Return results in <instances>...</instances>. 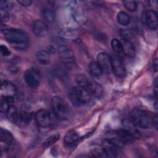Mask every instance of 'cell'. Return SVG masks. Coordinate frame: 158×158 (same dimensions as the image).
<instances>
[{
	"instance_id": "cell-6",
	"label": "cell",
	"mask_w": 158,
	"mask_h": 158,
	"mask_svg": "<svg viewBox=\"0 0 158 158\" xmlns=\"http://www.w3.org/2000/svg\"><path fill=\"white\" fill-rule=\"evenodd\" d=\"M23 77L25 83L30 88H35L38 87L40 83V73L36 69H28L24 73Z\"/></svg>"
},
{
	"instance_id": "cell-25",
	"label": "cell",
	"mask_w": 158,
	"mask_h": 158,
	"mask_svg": "<svg viewBox=\"0 0 158 158\" xmlns=\"http://www.w3.org/2000/svg\"><path fill=\"white\" fill-rule=\"evenodd\" d=\"M65 65H57L54 69V74L58 77L61 79H65L67 77V72L65 70Z\"/></svg>"
},
{
	"instance_id": "cell-14",
	"label": "cell",
	"mask_w": 158,
	"mask_h": 158,
	"mask_svg": "<svg viewBox=\"0 0 158 158\" xmlns=\"http://www.w3.org/2000/svg\"><path fill=\"white\" fill-rule=\"evenodd\" d=\"M32 117L31 114L27 110L22 109L18 111L17 117L14 123L20 127H24L27 126L31 121Z\"/></svg>"
},
{
	"instance_id": "cell-12",
	"label": "cell",
	"mask_w": 158,
	"mask_h": 158,
	"mask_svg": "<svg viewBox=\"0 0 158 158\" xmlns=\"http://www.w3.org/2000/svg\"><path fill=\"white\" fill-rule=\"evenodd\" d=\"M120 149L112 144L107 139H105L102 143V152L103 157H115L118 153V149Z\"/></svg>"
},
{
	"instance_id": "cell-4",
	"label": "cell",
	"mask_w": 158,
	"mask_h": 158,
	"mask_svg": "<svg viewBox=\"0 0 158 158\" xmlns=\"http://www.w3.org/2000/svg\"><path fill=\"white\" fill-rule=\"evenodd\" d=\"M59 57L67 68H71L75 64V55L72 50L66 45H60L58 48Z\"/></svg>"
},
{
	"instance_id": "cell-24",
	"label": "cell",
	"mask_w": 158,
	"mask_h": 158,
	"mask_svg": "<svg viewBox=\"0 0 158 158\" xmlns=\"http://www.w3.org/2000/svg\"><path fill=\"white\" fill-rule=\"evenodd\" d=\"M89 71L92 76L96 77L101 76L103 73L99 65L96 62H92L90 63L89 66Z\"/></svg>"
},
{
	"instance_id": "cell-18",
	"label": "cell",
	"mask_w": 158,
	"mask_h": 158,
	"mask_svg": "<svg viewBox=\"0 0 158 158\" xmlns=\"http://www.w3.org/2000/svg\"><path fill=\"white\" fill-rule=\"evenodd\" d=\"M122 52L129 58H133L136 54V51L134 45L131 41L123 40L122 42Z\"/></svg>"
},
{
	"instance_id": "cell-16",
	"label": "cell",
	"mask_w": 158,
	"mask_h": 158,
	"mask_svg": "<svg viewBox=\"0 0 158 158\" xmlns=\"http://www.w3.org/2000/svg\"><path fill=\"white\" fill-rule=\"evenodd\" d=\"M33 31L38 36H44L48 33V28L43 21L36 20L33 25Z\"/></svg>"
},
{
	"instance_id": "cell-23",
	"label": "cell",
	"mask_w": 158,
	"mask_h": 158,
	"mask_svg": "<svg viewBox=\"0 0 158 158\" xmlns=\"http://www.w3.org/2000/svg\"><path fill=\"white\" fill-rule=\"evenodd\" d=\"M118 23L122 26H127L130 23V18L128 15L124 11H120L117 15Z\"/></svg>"
},
{
	"instance_id": "cell-21",
	"label": "cell",
	"mask_w": 158,
	"mask_h": 158,
	"mask_svg": "<svg viewBox=\"0 0 158 158\" xmlns=\"http://www.w3.org/2000/svg\"><path fill=\"white\" fill-rule=\"evenodd\" d=\"M36 58L38 62L42 65H47L50 60L49 52L45 50L39 51L36 53Z\"/></svg>"
},
{
	"instance_id": "cell-15",
	"label": "cell",
	"mask_w": 158,
	"mask_h": 158,
	"mask_svg": "<svg viewBox=\"0 0 158 158\" xmlns=\"http://www.w3.org/2000/svg\"><path fill=\"white\" fill-rule=\"evenodd\" d=\"M144 21L149 28L156 30L157 28V17L156 12L154 10H147L144 14Z\"/></svg>"
},
{
	"instance_id": "cell-7",
	"label": "cell",
	"mask_w": 158,
	"mask_h": 158,
	"mask_svg": "<svg viewBox=\"0 0 158 158\" xmlns=\"http://www.w3.org/2000/svg\"><path fill=\"white\" fill-rule=\"evenodd\" d=\"M86 88L90 93L91 96H94L97 98H101L103 95L102 87L96 81L86 78L83 86Z\"/></svg>"
},
{
	"instance_id": "cell-36",
	"label": "cell",
	"mask_w": 158,
	"mask_h": 158,
	"mask_svg": "<svg viewBox=\"0 0 158 158\" xmlns=\"http://www.w3.org/2000/svg\"><path fill=\"white\" fill-rule=\"evenodd\" d=\"M157 64H158L157 59V58H156V59H154L153 64H152V67H153V69L154 70L155 72H157V67H158Z\"/></svg>"
},
{
	"instance_id": "cell-35",
	"label": "cell",
	"mask_w": 158,
	"mask_h": 158,
	"mask_svg": "<svg viewBox=\"0 0 158 158\" xmlns=\"http://www.w3.org/2000/svg\"><path fill=\"white\" fill-rule=\"evenodd\" d=\"M152 125L156 128L157 129V125H158V121H157V115H153V118H152Z\"/></svg>"
},
{
	"instance_id": "cell-34",
	"label": "cell",
	"mask_w": 158,
	"mask_h": 158,
	"mask_svg": "<svg viewBox=\"0 0 158 158\" xmlns=\"http://www.w3.org/2000/svg\"><path fill=\"white\" fill-rule=\"evenodd\" d=\"M17 2L22 6L27 7V6H29L31 4L32 1H29V0H20V1H18Z\"/></svg>"
},
{
	"instance_id": "cell-22",
	"label": "cell",
	"mask_w": 158,
	"mask_h": 158,
	"mask_svg": "<svg viewBox=\"0 0 158 158\" xmlns=\"http://www.w3.org/2000/svg\"><path fill=\"white\" fill-rule=\"evenodd\" d=\"M43 15L46 21L52 22L55 19V10L50 6L45 7L43 10Z\"/></svg>"
},
{
	"instance_id": "cell-32",
	"label": "cell",
	"mask_w": 158,
	"mask_h": 158,
	"mask_svg": "<svg viewBox=\"0 0 158 158\" xmlns=\"http://www.w3.org/2000/svg\"><path fill=\"white\" fill-rule=\"evenodd\" d=\"M0 51L1 55L4 57H8L10 55V51L6 46L3 44H1L0 46Z\"/></svg>"
},
{
	"instance_id": "cell-26",
	"label": "cell",
	"mask_w": 158,
	"mask_h": 158,
	"mask_svg": "<svg viewBox=\"0 0 158 158\" xmlns=\"http://www.w3.org/2000/svg\"><path fill=\"white\" fill-rule=\"evenodd\" d=\"M59 138H60V135L59 133H56V134L50 136L43 142V146L44 148H48V147L52 146V144H54L55 143H56L57 141V140L59 139Z\"/></svg>"
},
{
	"instance_id": "cell-33",
	"label": "cell",
	"mask_w": 158,
	"mask_h": 158,
	"mask_svg": "<svg viewBox=\"0 0 158 158\" xmlns=\"http://www.w3.org/2000/svg\"><path fill=\"white\" fill-rule=\"evenodd\" d=\"M0 14H1V21L2 22H6L8 21L9 19V14L6 10L4 9H0Z\"/></svg>"
},
{
	"instance_id": "cell-19",
	"label": "cell",
	"mask_w": 158,
	"mask_h": 158,
	"mask_svg": "<svg viewBox=\"0 0 158 158\" xmlns=\"http://www.w3.org/2000/svg\"><path fill=\"white\" fill-rule=\"evenodd\" d=\"M0 140L1 142L4 143L10 146L13 140L12 134L6 129L1 128L0 129Z\"/></svg>"
},
{
	"instance_id": "cell-17",
	"label": "cell",
	"mask_w": 158,
	"mask_h": 158,
	"mask_svg": "<svg viewBox=\"0 0 158 158\" xmlns=\"http://www.w3.org/2000/svg\"><path fill=\"white\" fill-rule=\"evenodd\" d=\"M79 139V135L77 133L76 131L73 130H71L69 131L64 138V143L67 147H71L73 146Z\"/></svg>"
},
{
	"instance_id": "cell-1",
	"label": "cell",
	"mask_w": 158,
	"mask_h": 158,
	"mask_svg": "<svg viewBox=\"0 0 158 158\" xmlns=\"http://www.w3.org/2000/svg\"><path fill=\"white\" fill-rule=\"evenodd\" d=\"M6 40L15 49H26L28 45V38L26 33L20 29H6L3 31Z\"/></svg>"
},
{
	"instance_id": "cell-9",
	"label": "cell",
	"mask_w": 158,
	"mask_h": 158,
	"mask_svg": "<svg viewBox=\"0 0 158 158\" xmlns=\"http://www.w3.org/2000/svg\"><path fill=\"white\" fill-rule=\"evenodd\" d=\"M0 94L1 98L9 99L13 101V99L16 94V88L12 83L4 81L1 83Z\"/></svg>"
},
{
	"instance_id": "cell-8",
	"label": "cell",
	"mask_w": 158,
	"mask_h": 158,
	"mask_svg": "<svg viewBox=\"0 0 158 158\" xmlns=\"http://www.w3.org/2000/svg\"><path fill=\"white\" fill-rule=\"evenodd\" d=\"M35 120L38 125L42 128H46L50 126L51 123V114L46 110L40 109L35 114Z\"/></svg>"
},
{
	"instance_id": "cell-28",
	"label": "cell",
	"mask_w": 158,
	"mask_h": 158,
	"mask_svg": "<svg viewBox=\"0 0 158 158\" xmlns=\"http://www.w3.org/2000/svg\"><path fill=\"white\" fill-rule=\"evenodd\" d=\"M12 102V101L4 99V98H1V104H0V110L2 113H5L6 114L9 107L10 106L11 103Z\"/></svg>"
},
{
	"instance_id": "cell-2",
	"label": "cell",
	"mask_w": 158,
	"mask_h": 158,
	"mask_svg": "<svg viewBox=\"0 0 158 158\" xmlns=\"http://www.w3.org/2000/svg\"><path fill=\"white\" fill-rule=\"evenodd\" d=\"M69 96L71 102L77 107L84 106L91 99V95L88 90L78 85L70 90Z\"/></svg>"
},
{
	"instance_id": "cell-13",
	"label": "cell",
	"mask_w": 158,
	"mask_h": 158,
	"mask_svg": "<svg viewBox=\"0 0 158 158\" xmlns=\"http://www.w3.org/2000/svg\"><path fill=\"white\" fill-rule=\"evenodd\" d=\"M112 70L119 78H123L125 74V69L122 61L117 56L111 57Z\"/></svg>"
},
{
	"instance_id": "cell-20",
	"label": "cell",
	"mask_w": 158,
	"mask_h": 158,
	"mask_svg": "<svg viewBox=\"0 0 158 158\" xmlns=\"http://www.w3.org/2000/svg\"><path fill=\"white\" fill-rule=\"evenodd\" d=\"M114 131L125 145L127 144L131 143L133 141V138L124 129H120Z\"/></svg>"
},
{
	"instance_id": "cell-27",
	"label": "cell",
	"mask_w": 158,
	"mask_h": 158,
	"mask_svg": "<svg viewBox=\"0 0 158 158\" xmlns=\"http://www.w3.org/2000/svg\"><path fill=\"white\" fill-rule=\"evenodd\" d=\"M17 114H18V110H17L16 107L15 106H14L13 105H10V106L9 107V108L6 113V115H7V118L10 121L14 123L15 120L17 117Z\"/></svg>"
},
{
	"instance_id": "cell-10",
	"label": "cell",
	"mask_w": 158,
	"mask_h": 158,
	"mask_svg": "<svg viewBox=\"0 0 158 158\" xmlns=\"http://www.w3.org/2000/svg\"><path fill=\"white\" fill-rule=\"evenodd\" d=\"M97 63L103 73H109L112 70L111 58L106 52H100L97 56Z\"/></svg>"
},
{
	"instance_id": "cell-31",
	"label": "cell",
	"mask_w": 158,
	"mask_h": 158,
	"mask_svg": "<svg viewBox=\"0 0 158 158\" xmlns=\"http://www.w3.org/2000/svg\"><path fill=\"white\" fill-rule=\"evenodd\" d=\"M119 33L123 40L130 41L131 38V33L128 30L125 28H121L120 30Z\"/></svg>"
},
{
	"instance_id": "cell-5",
	"label": "cell",
	"mask_w": 158,
	"mask_h": 158,
	"mask_svg": "<svg viewBox=\"0 0 158 158\" xmlns=\"http://www.w3.org/2000/svg\"><path fill=\"white\" fill-rule=\"evenodd\" d=\"M51 103L54 115L60 119H64L66 118L68 107L62 99L59 96H54L52 99Z\"/></svg>"
},
{
	"instance_id": "cell-30",
	"label": "cell",
	"mask_w": 158,
	"mask_h": 158,
	"mask_svg": "<svg viewBox=\"0 0 158 158\" xmlns=\"http://www.w3.org/2000/svg\"><path fill=\"white\" fill-rule=\"evenodd\" d=\"M123 4L126 9L131 12H134L137 9V4L134 1H124Z\"/></svg>"
},
{
	"instance_id": "cell-11",
	"label": "cell",
	"mask_w": 158,
	"mask_h": 158,
	"mask_svg": "<svg viewBox=\"0 0 158 158\" xmlns=\"http://www.w3.org/2000/svg\"><path fill=\"white\" fill-rule=\"evenodd\" d=\"M122 125L123 129H124L133 138V139H139L141 138V134L139 130L137 129V126L131 120L124 118L122 121Z\"/></svg>"
},
{
	"instance_id": "cell-29",
	"label": "cell",
	"mask_w": 158,
	"mask_h": 158,
	"mask_svg": "<svg viewBox=\"0 0 158 158\" xmlns=\"http://www.w3.org/2000/svg\"><path fill=\"white\" fill-rule=\"evenodd\" d=\"M111 46L115 52L118 53L122 52V43L120 40L116 38L112 39L111 41Z\"/></svg>"
},
{
	"instance_id": "cell-3",
	"label": "cell",
	"mask_w": 158,
	"mask_h": 158,
	"mask_svg": "<svg viewBox=\"0 0 158 158\" xmlns=\"http://www.w3.org/2000/svg\"><path fill=\"white\" fill-rule=\"evenodd\" d=\"M153 114L141 109H136L131 112V120L141 128H148L152 125Z\"/></svg>"
}]
</instances>
